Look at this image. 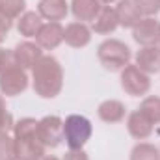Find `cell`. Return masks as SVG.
Listing matches in <instances>:
<instances>
[{
    "instance_id": "cell-1",
    "label": "cell",
    "mask_w": 160,
    "mask_h": 160,
    "mask_svg": "<svg viewBox=\"0 0 160 160\" xmlns=\"http://www.w3.org/2000/svg\"><path fill=\"white\" fill-rule=\"evenodd\" d=\"M32 86L41 99H54L63 88V69L52 56H43L32 67Z\"/></svg>"
},
{
    "instance_id": "cell-2",
    "label": "cell",
    "mask_w": 160,
    "mask_h": 160,
    "mask_svg": "<svg viewBox=\"0 0 160 160\" xmlns=\"http://www.w3.org/2000/svg\"><path fill=\"white\" fill-rule=\"evenodd\" d=\"M13 138L17 145V160H41L45 157V145L38 138V121L32 118L17 121L13 127Z\"/></svg>"
},
{
    "instance_id": "cell-3",
    "label": "cell",
    "mask_w": 160,
    "mask_h": 160,
    "mask_svg": "<svg viewBox=\"0 0 160 160\" xmlns=\"http://www.w3.org/2000/svg\"><path fill=\"white\" fill-rule=\"evenodd\" d=\"M97 58L106 71H123L132 58L130 48L119 39H106L97 48Z\"/></svg>"
},
{
    "instance_id": "cell-4",
    "label": "cell",
    "mask_w": 160,
    "mask_h": 160,
    "mask_svg": "<svg viewBox=\"0 0 160 160\" xmlns=\"http://www.w3.org/2000/svg\"><path fill=\"white\" fill-rule=\"evenodd\" d=\"M91 121L84 116L71 114L63 121V140L69 145V149H82L91 138Z\"/></svg>"
},
{
    "instance_id": "cell-5",
    "label": "cell",
    "mask_w": 160,
    "mask_h": 160,
    "mask_svg": "<svg viewBox=\"0 0 160 160\" xmlns=\"http://www.w3.org/2000/svg\"><path fill=\"white\" fill-rule=\"evenodd\" d=\"M121 88L130 97H142V95H145L149 91L151 78H149L147 73H143L142 69H138V65H130L128 63L121 71Z\"/></svg>"
},
{
    "instance_id": "cell-6",
    "label": "cell",
    "mask_w": 160,
    "mask_h": 160,
    "mask_svg": "<svg viewBox=\"0 0 160 160\" xmlns=\"http://www.w3.org/2000/svg\"><path fill=\"white\" fill-rule=\"evenodd\" d=\"M38 138L45 147H58L63 142V121L58 116H45L38 121Z\"/></svg>"
},
{
    "instance_id": "cell-7",
    "label": "cell",
    "mask_w": 160,
    "mask_h": 160,
    "mask_svg": "<svg viewBox=\"0 0 160 160\" xmlns=\"http://www.w3.org/2000/svg\"><path fill=\"white\" fill-rule=\"evenodd\" d=\"M132 38L142 47L160 45V21L155 17H142V21L132 28Z\"/></svg>"
},
{
    "instance_id": "cell-8",
    "label": "cell",
    "mask_w": 160,
    "mask_h": 160,
    "mask_svg": "<svg viewBox=\"0 0 160 160\" xmlns=\"http://www.w3.org/2000/svg\"><path fill=\"white\" fill-rule=\"evenodd\" d=\"M28 88V75L21 67H11L0 73V93L6 97H17Z\"/></svg>"
},
{
    "instance_id": "cell-9",
    "label": "cell",
    "mask_w": 160,
    "mask_h": 160,
    "mask_svg": "<svg viewBox=\"0 0 160 160\" xmlns=\"http://www.w3.org/2000/svg\"><path fill=\"white\" fill-rule=\"evenodd\" d=\"M62 41H63V26L60 22H43L36 36V43L43 50H54L56 47L62 45Z\"/></svg>"
},
{
    "instance_id": "cell-10",
    "label": "cell",
    "mask_w": 160,
    "mask_h": 160,
    "mask_svg": "<svg viewBox=\"0 0 160 160\" xmlns=\"http://www.w3.org/2000/svg\"><path fill=\"white\" fill-rule=\"evenodd\" d=\"M13 54L17 58V63L21 69H32L41 58H43V48H41L38 43H32V41H22L19 43L15 48H13Z\"/></svg>"
},
{
    "instance_id": "cell-11",
    "label": "cell",
    "mask_w": 160,
    "mask_h": 160,
    "mask_svg": "<svg viewBox=\"0 0 160 160\" xmlns=\"http://www.w3.org/2000/svg\"><path fill=\"white\" fill-rule=\"evenodd\" d=\"M118 26H119L118 15H116V9L112 6H102L101 11L97 13V17L91 22V30L95 34H101V36H108V34L116 32Z\"/></svg>"
},
{
    "instance_id": "cell-12",
    "label": "cell",
    "mask_w": 160,
    "mask_h": 160,
    "mask_svg": "<svg viewBox=\"0 0 160 160\" xmlns=\"http://www.w3.org/2000/svg\"><path fill=\"white\" fill-rule=\"evenodd\" d=\"M38 13L48 22H60L69 13V4L65 0H39Z\"/></svg>"
},
{
    "instance_id": "cell-13",
    "label": "cell",
    "mask_w": 160,
    "mask_h": 160,
    "mask_svg": "<svg viewBox=\"0 0 160 160\" xmlns=\"http://www.w3.org/2000/svg\"><path fill=\"white\" fill-rule=\"evenodd\" d=\"M63 41L73 48H82L91 41V30L86 22H71L63 28Z\"/></svg>"
},
{
    "instance_id": "cell-14",
    "label": "cell",
    "mask_w": 160,
    "mask_h": 160,
    "mask_svg": "<svg viewBox=\"0 0 160 160\" xmlns=\"http://www.w3.org/2000/svg\"><path fill=\"white\" fill-rule=\"evenodd\" d=\"M136 65L147 75L160 71V47H142L136 52Z\"/></svg>"
},
{
    "instance_id": "cell-15",
    "label": "cell",
    "mask_w": 160,
    "mask_h": 160,
    "mask_svg": "<svg viewBox=\"0 0 160 160\" xmlns=\"http://www.w3.org/2000/svg\"><path fill=\"white\" fill-rule=\"evenodd\" d=\"M114 9L118 15V22L123 28H134L142 21V13L138 11V8L134 6L132 0H119Z\"/></svg>"
},
{
    "instance_id": "cell-16",
    "label": "cell",
    "mask_w": 160,
    "mask_h": 160,
    "mask_svg": "<svg viewBox=\"0 0 160 160\" xmlns=\"http://www.w3.org/2000/svg\"><path fill=\"white\" fill-rule=\"evenodd\" d=\"M102 4L99 0H71V11L80 22H93Z\"/></svg>"
},
{
    "instance_id": "cell-17",
    "label": "cell",
    "mask_w": 160,
    "mask_h": 160,
    "mask_svg": "<svg viewBox=\"0 0 160 160\" xmlns=\"http://www.w3.org/2000/svg\"><path fill=\"white\" fill-rule=\"evenodd\" d=\"M127 128H128V134L136 140H145L151 136L153 132V123L147 119L142 112H132L128 114V119H127Z\"/></svg>"
},
{
    "instance_id": "cell-18",
    "label": "cell",
    "mask_w": 160,
    "mask_h": 160,
    "mask_svg": "<svg viewBox=\"0 0 160 160\" xmlns=\"http://www.w3.org/2000/svg\"><path fill=\"white\" fill-rule=\"evenodd\" d=\"M97 114H99V118L104 121V123H119L127 116V108H125V104L121 101L108 99V101H102L99 104Z\"/></svg>"
},
{
    "instance_id": "cell-19",
    "label": "cell",
    "mask_w": 160,
    "mask_h": 160,
    "mask_svg": "<svg viewBox=\"0 0 160 160\" xmlns=\"http://www.w3.org/2000/svg\"><path fill=\"white\" fill-rule=\"evenodd\" d=\"M41 26H43V19L38 11H24L17 19V30L24 38H36Z\"/></svg>"
},
{
    "instance_id": "cell-20",
    "label": "cell",
    "mask_w": 160,
    "mask_h": 160,
    "mask_svg": "<svg viewBox=\"0 0 160 160\" xmlns=\"http://www.w3.org/2000/svg\"><path fill=\"white\" fill-rule=\"evenodd\" d=\"M138 112H142L153 125L160 123V97H157V95L145 97V99L140 102Z\"/></svg>"
},
{
    "instance_id": "cell-21",
    "label": "cell",
    "mask_w": 160,
    "mask_h": 160,
    "mask_svg": "<svg viewBox=\"0 0 160 160\" xmlns=\"http://www.w3.org/2000/svg\"><path fill=\"white\" fill-rule=\"evenodd\" d=\"M26 9V0H0V13L9 21L19 19Z\"/></svg>"
},
{
    "instance_id": "cell-22",
    "label": "cell",
    "mask_w": 160,
    "mask_h": 160,
    "mask_svg": "<svg viewBox=\"0 0 160 160\" xmlns=\"http://www.w3.org/2000/svg\"><path fill=\"white\" fill-rule=\"evenodd\" d=\"M130 160H160V151L153 143H138L130 151Z\"/></svg>"
},
{
    "instance_id": "cell-23",
    "label": "cell",
    "mask_w": 160,
    "mask_h": 160,
    "mask_svg": "<svg viewBox=\"0 0 160 160\" xmlns=\"http://www.w3.org/2000/svg\"><path fill=\"white\" fill-rule=\"evenodd\" d=\"M0 160H17L15 138L9 134H0Z\"/></svg>"
},
{
    "instance_id": "cell-24",
    "label": "cell",
    "mask_w": 160,
    "mask_h": 160,
    "mask_svg": "<svg viewBox=\"0 0 160 160\" xmlns=\"http://www.w3.org/2000/svg\"><path fill=\"white\" fill-rule=\"evenodd\" d=\"M142 17H155L160 11V0H132Z\"/></svg>"
},
{
    "instance_id": "cell-25",
    "label": "cell",
    "mask_w": 160,
    "mask_h": 160,
    "mask_svg": "<svg viewBox=\"0 0 160 160\" xmlns=\"http://www.w3.org/2000/svg\"><path fill=\"white\" fill-rule=\"evenodd\" d=\"M13 127H15L13 116L6 108L4 95H0V134H9V130H13Z\"/></svg>"
},
{
    "instance_id": "cell-26",
    "label": "cell",
    "mask_w": 160,
    "mask_h": 160,
    "mask_svg": "<svg viewBox=\"0 0 160 160\" xmlns=\"http://www.w3.org/2000/svg\"><path fill=\"white\" fill-rule=\"evenodd\" d=\"M9 30H11V21L0 13V43L6 41L8 34H9Z\"/></svg>"
},
{
    "instance_id": "cell-27",
    "label": "cell",
    "mask_w": 160,
    "mask_h": 160,
    "mask_svg": "<svg viewBox=\"0 0 160 160\" xmlns=\"http://www.w3.org/2000/svg\"><path fill=\"white\" fill-rule=\"evenodd\" d=\"M62 160H89V158H88V155L84 153V149H69V151L63 155Z\"/></svg>"
},
{
    "instance_id": "cell-28",
    "label": "cell",
    "mask_w": 160,
    "mask_h": 160,
    "mask_svg": "<svg viewBox=\"0 0 160 160\" xmlns=\"http://www.w3.org/2000/svg\"><path fill=\"white\" fill-rule=\"evenodd\" d=\"M41 160H60V158H56V157H52V155H45Z\"/></svg>"
},
{
    "instance_id": "cell-29",
    "label": "cell",
    "mask_w": 160,
    "mask_h": 160,
    "mask_svg": "<svg viewBox=\"0 0 160 160\" xmlns=\"http://www.w3.org/2000/svg\"><path fill=\"white\" fill-rule=\"evenodd\" d=\"M99 2H101L102 6H110V4H112V2H116V0H99Z\"/></svg>"
},
{
    "instance_id": "cell-30",
    "label": "cell",
    "mask_w": 160,
    "mask_h": 160,
    "mask_svg": "<svg viewBox=\"0 0 160 160\" xmlns=\"http://www.w3.org/2000/svg\"><path fill=\"white\" fill-rule=\"evenodd\" d=\"M2 54H4V48H0V62H2Z\"/></svg>"
},
{
    "instance_id": "cell-31",
    "label": "cell",
    "mask_w": 160,
    "mask_h": 160,
    "mask_svg": "<svg viewBox=\"0 0 160 160\" xmlns=\"http://www.w3.org/2000/svg\"><path fill=\"white\" fill-rule=\"evenodd\" d=\"M158 47H160V45H158Z\"/></svg>"
}]
</instances>
